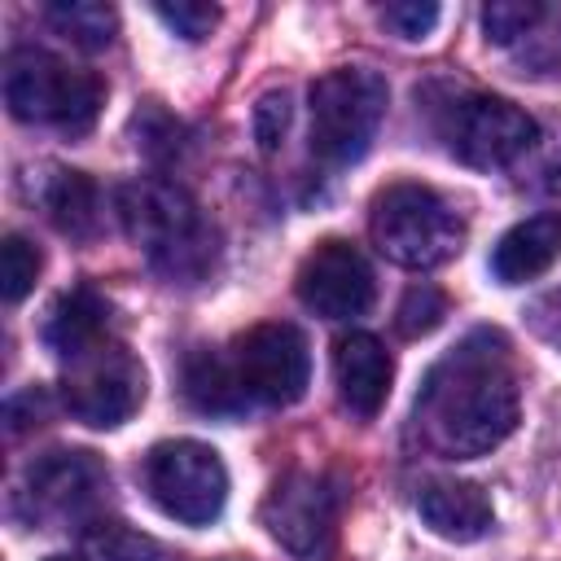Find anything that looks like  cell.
Segmentation results:
<instances>
[{
	"label": "cell",
	"instance_id": "1",
	"mask_svg": "<svg viewBox=\"0 0 561 561\" xmlns=\"http://www.w3.org/2000/svg\"><path fill=\"white\" fill-rule=\"evenodd\" d=\"M522 416L517 368L508 337L500 329H473L460 337L421 381L416 394V434L443 456H482L500 447Z\"/></svg>",
	"mask_w": 561,
	"mask_h": 561
},
{
	"label": "cell",
	"instance_id": "2",
	"mask_svg": "<svg viewBox=\"0 0 561 561\" xmlns=\"http://www.w3.org/2000/svg\"><path fill=\"white\" fill-rule=\"evenodd\" d=\"M118 219L127 237L145 250V259L180 285L202 280L215 267L219 232L202 215V206L162 175H140L118 188Z\"/></svg>",
	"mask_w": 561,
	"mask_h": 561
},
{
	"label": "cell",
	"instance_id": "3",
	"mask_svg": "<svg viewBox=\"0 0 561 561\" xmlns=\"http://www.w3.org/2000/svg\"><path fill=\"white\" fill-rule=\"evenodd\" d=\"M4 105L22 123H48L79 136L96 123L105 105V83L48 48H13L4 61Z\"/></svg>",
	"mask_w": 561,
	"mask_h": 561
},
{
	"label": "cell",
	"instance_id": "4",
	"mask_svg": "<svg viewBox=\"0 0 561 561\" xmlns=\"http://www.w3.org/2000/svg\"><path fill=\"white\" fill-rule=\"evenodd\" d=\"M368 232L377 241V250L386 259H394L399 267H416L430 272L438 263H447L451 254H460L465 241V219L451 210V202L443 193H434L430 184H386L373 197V215H368Z\"/></svg>",
	"mask_w": 561,
	"mask_h": 561
},
{
	"label": "cell",
	"instance_id": "5",
	"mask_svg": "<svg viewBox=\"0 0 561 561\" xmlns=\"http://www.w3.org/2000/svg\"><path fill=\"white\" fill-rule=\"evenodd\" d=\"M390 88L368 66H337L311 83V153L329 167H351L373 149Z\"/></svg>",
	"mask_w": 561,
	"mask_h": 561
},
{
	"label": "cell",
	"instance_id": "6",
	"mask_svg": "<svg viewBox=\"0 0 561 561\" xmlns=\"http://www.w3.org/2000/svg\"><path fill=\"white\" fill-rule=\"evenodd\" d=\"M438 136L447 140V149L478 171H495L517 162L535 140L539 127L526 110H517L504 96L491 92H460L443 105L438 114Z\"/></svg>",
	"mask_w": 561,
	"mask_h": 561
},
{
	"label": "cell",
	"instance_id": "7",
	"mask_svg": "<svg viewBox=\"0 0 561 561\" xmlns=\"http://www.w3.org/2000/svg\"><path fill=\"white\" fill-rule=\"evenodd\" d=\"M145 486L167 517L184 526H206L224 513L228 469L215 447L197 438H171L145 456Z\"/></svg>",
	"mask_w": 561,
	"mask_h": 561
},
{
	"label": "cell",
	"instance_id": "8",
	"mask_svg": "<svg viewBox=\"0 0 561 561\" xmlns=\"http://www.w3.org/2000/svg\"><path fill=\"white\" fill-rule=\"evenodd\" d=\"M61 403L75 421L114 430L145 403V368L118 342H96L92 351L66 359L61 373Z\"/></svg>",
	"mask_w": 561,
	"mask_h": 561
},
{
	"label": "cell",
	"instance_id": "9",
	"mask_svg": "<svg viewBox=\"0 0 561 561\" xmlns=\"http://www.w3.org/2000/svg\"><path fill=\"white\" fill-rule=\"evenodd\" d=\"M337 513H342V491L329 473H307L294 469L272 482L263 495V526L267 535L294 552L298 561H324L337 543Z\"/></svg>",
	"mask_w": 561,
	"mask_h": 561
},
{
	"label": "cell",
	"instance_id": "10",
	"mask_svg": "<svg viewBox=\"0 0 561 561\" xmlns=\"http://www.w3.org/2000/svg\"><path fill=\"white\" fill-rule=\"evenodd\" d=\"M228 364H232L241 394L250 403H263V408L298 403L307 394V381H311L307 337L285 320H267V324L245 329L228 346Z\"/></svg>",
	"mask_w": 561,
	"mask_h": 561
},
{
	"label": "cell",
	"instance_id": "11",
	"mask_svg": "<svg viewBox=\"0 0 561 561\" xmlns=\"http://www.w3.org/2000/svg\"><path fill=\"white\" fill-rule=\"evenodd\" d=\"M294 289H298L302 307L316 311V316H324V320L364 316V311L373 307V294H377L368 259H364L351 241H342V237L320 241V245L302 259Z\"/></svg>",
	"mask_w": 561,
	"mask_h": 561
},
{
	"label": "cell",
	"instance_id": "12",
	"mask_svg": "<svg viewBox=\"0 0 561 561\" xmlns=\"http://www.w3.org/2000/svg\"><path fill=\"white\" fill-rule=\"evenodd\" d=\"M110 491V473L92 451H48L26 469V500L39 522H88Z\"/></svg>",
	"mask_w": 561,
	"mask_h": 561
},
{
	"label": "cell",
	"instance_id": "13",
	"mask_svg": "<svg viewBox=\"0 0 561 561\" xmlns=\"http://www.w3.org/2000/svg\"><path fill=\"white\" fill-rule=\"evenodd\" d=\"M390 351L373 337V333H346L333 346V381H337V399L346 412L355 416H377L386 394H390Z\"/></svg>",
	"mask_w": 561,
	"mask_h": 561
},
{
	"label": "cell",
	"instance_id": "14",
	"mask_svg": "<svg viewBox=\"0 0 561 561\" xmlns=\"http://www.w3.org/2000/svg\"><path fill=\"white\" fill-rule=\"evenodd\" d=\"M416 513L421 522L451 543H473L491 530V500L478 482H460V478H438L425 482L416 495Z\"/></svg>",
	"mask_w": 561,
	"mask_h": 561
},
{
	"label": "cell",
	"instance_id": "15",
	"mask_svg": "<svg viewBox=\"0 0 561 561\" xmlns=\"http://www.w3.org/2000/svg\"><path fill=\"white\" fill-rule=\"evenodd\" d=\"M561 254V215L557 210H543V215H530L522 224H513L495 250H491V272L495 280L504 285H526L535 276H543Z\"/></svg>",
	"mask_w": 561,
	"mask_h": 561
},
{
	"label": "cell",
	"instance_id": "16",
	"mask_svg": "<svg viewBox=\"0 0 561 561\" xmlns=\"http://www.w3.org/2000/svg\"><path fill=\"white\" fill-rule=\"evenodd\" d=\"M105 329H110V302L92 285H75L53 302V311L44 320V342L61 359H75V355L92 351L96 342H105Z\"/></svg>",
	"mask_w": 561,
	"mask_h": 561
},
{
	"label": "cell",
	"instance_id": "17",
	"mask_svg": "<svg viewBox=\"0 0 561 561\" xmlns=\"http://www.w3.org/2000/svg\"><path fill=\"white\" fill-rule=\"evenodd\" d=\"M180 381H184V399L206 416H232V412L250 408V399L241 394V386L232 377L228 355H219V351H206V346L193 351L184 359V377Z\"/></svg>",
	"mask_w": 561,
	"mask_h": 561
},
{
	"label": "cell",
	"instance_id": "18",
	"mask_svg": "<svg viewBox=\"0 0 561 561\" xmlns=\"http://www.w3.org/2000/svg\"><path fill=\"white\" fill-rule=\"evenodd\" d=\"M39 197H44V210H48L57 232H66V237H92L96 232V224H101V188L83 171L57 167L44 180Z\"/></svg>",
	"mask_w": 561,
	"mask_h": 561
},
{
	"label": "cell",
	"instance_id": "19",
	"mask_svg": "<svg viewBox=\"0 0 561 561\" xmlns=\"http://www.w3.org/2000/svg\"><path fill=\"white\" fill-rule=\"evenodd\" d=\"M44 18H48L66 39H75V44L88 48V53L105 48V44L114 39V31H118L114 9H110V4H96V0H57V4L44 9Z\"/></svg>",
	"mask_w": 561,
	"mask_h": 561
},
{
	"label": "cell",
	"instance_id": "20",
	"mask_svg": "<svg viewBox=\"0 0 561 561\" xmlns=\"http://www.w3.org/2000/svg\"><path fill=\"white\" fill-rule=\"evenodd\" d=\"M83 552H88V561H167L162 548L145 530H136L127 522H105V517L88 522Z\"/></svg>",
	"mask_w": 561,
	"mask_h": 561
},
{
	"label": "cell",
	"instance_id": "21",
	"mask_svg": "<svg viewBox=\"0 0 561 561\" xmlns=\"http://www.w3.org/2000/svg\"><path fill=\"white\" fill-rule=\"evenodd\" d=\"M543 18H548V9L539 0H495L482 9V26H486L491 44H522Z\"/></svg>",
	"mask_w": 561,
	"mask_h": 561
},
{
	"label": "cell",
	"instance_id": "22",
	"mask_svg": "<svg viewBox=\"0 0 561 561\" xmlns=\"http://www.w3.org/2000/svg\"><path fill=\"white\" fill-rule=\"evenodd\" d=\"M39 250L22 237V232H9L4 245H0V294L4 302H22L39 276Z\"/></svg>",
	"mask_w": 561,
	"mask_h": 561
},
{
	"label": "cell",
	"instance_id": "23",
	"mask_svg": "<svg viewBox=\"0 0 561 561\" xmlns=\"http://www.w3.org/2000/svg\"><path fill=\"white\" fill-rule=\"evenodd\" d=\"M443 316H447V298H443V289H434V285H412L408 294H403V302H399V311H394V324H399V333L403 337H425V333H434L438 324H443Z\"/></svg>",
	"mask_w": 561,
	"mask_h": 561
},
{
	"label": "cell",
	"instance_id": "24",
	"mask_svg": "<svg viewBox=\"0 0 561 561\" xmlns=\"http://www.w3.org/2000/svg\"><path fill=\"white\" fill-rule=\"evenodd\" d=\"M131 127H136V145L153 158V162H171L175 153H180V123L167 114V110H158V101H145L140 105V114L131 118Z\"/></svg>",
	"mask_w": 561,
	"mask_h": 561
},
{
	"label": "cell",
	"instance_id": "25",
	"mask_svg": "<svg viewBox=\"0 0 561 561\" xmlns=\"http://www.w3.org/2000/svg\"><path fill=\"white\" fill-rule=\"evenodd\" d=\"M153 13L180 35V39H206L210 26L219 22V9L215 4H202V0H175V4H153Z\"/></svg>",
	"mask_w": 561,
	"mask_h": 561
},
{
	"label": "cell",
	"instance_id": "26",
	"mask_svg": "<svg viewBox=\"0 0 561 561\" xmlns=\"http://www.w3.org/2000/svg\"><path fill=\"white\" fill-rule=\"evenodd\" d=\"M381 22L399 39H425L434 31V22H438V4H430V0H399V4L381 9Z\"/></svg>",
	"mask_w": 561,
	"mask_h": 561
},
{
	"label": "cell",
	"instance_id": "27",
	"mask_svg": "<svg viewBox=\"0 0 561 561\" xmlns=\"http://www.w3.org/2000/svg\"><path fill=\"white\" fill-rule=\"evenodd\" d=\"M285 131H289V96L285 92L259 96V105H254V140H259V149L263 153H276V145L285 140Z\"/></svg>",
	"mask_w": 561,
	"mask_h": 561
},
{
	"label": "cell",
	"instance_id": "28",
	"mask_svg": "<svg viewBox=\"0 0 561 561\" xmlns=\"http://www.w3.org/2000/svg\"><path fill=\"white\" fill-rule=\"evenodd\" d=\"M535 329H539V337H548V342H557L561 346V289H552V294H543L539 302H535Z\"/></svg>",
	"mask_w": 561,
	"mask_h": 561
},
{
	"label": "cell",
	"instance_id": "29",
	"mask_svg": "<svg viewBox=\"0 0 561 561\" xmlns=\"http://www.w3.org/2000/svg\"><path fill=\"white\" fill-rule=\"evenodd\" d=\"M48 561H75V557H48Z\"/></svg>",
	"mask_w": 561,
	"mask_h": 561
}]
</instances>
